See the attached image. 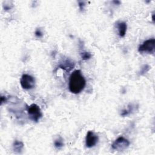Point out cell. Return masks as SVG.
Returning <instances> with one entry per match:
<instances>
[{
	"label": "cell",
	"mask_w": 155,
	"mask_h": 155,
	"mask_svg": "<svg viewBox=\"0 0 155 155\" xmlns=\"http://www.w3.org/2000/svg\"><path fill=\"white\" fill-rule=\"evenodd\" d=\"M155 50V39L150 38L145 41L138 48V51L140 53L153 54Z\"/></svg>",
	"instance_id": "3957f363"
},
{
	"label": "cell",
	"mask_w": 155,
	"mask_h": 155,
	"mask_svg": "<svg viewBox=\"0 0 155 155\" xmlns=\"http://www.w3.org/2000/svg\"><path fill=\"white\" fill-rule=\"evenodd\" d=\"M64 145V140L61 137L59 136L58 137H57L54 141V147L58 149V150H61L63 148Z\"/></svg>",
	"instance_id": "30bf717a"
},
{
	"label": "cell",
	"mask_w": 155,
	"mask_h": 155,
	"mask_svg": "<svg viewBox=\"0 0 155 155\" xmlns=\"http://www.w3.org/2000/svg\"><path fill=\"white\" fill-rule=\"evenodd\" d=\"M149 70H150V66L147 64H145L141 67V69L139 71V74L143 75L145 73H146L147 71H148Z\"/></svg>",
	"instance_id": "4fadbf2b"
},
{
	"label": "cell",
	"mask_w": 155,
	"mask_h": 155,
	"mask_svg": "<svg viewBox=\"0 0 155 155\" xmlns=\"http://www.w3.org/2000/svg\"><path fill=\"white\" fill-rule=\"evenodd\" d=\"M12 146H13V150L15 153H21L24 149V145L22 142L18 140H15L13 142Z\"/></svg>",
	"instance_id": "9c48e42d"
},
{
	"label": "cell",
	"mask_w": 155,
	"mask_h": 155,
	"mask_svg": "<svg viewBox=\"0 0 155 155\" xmlns=\"http://www.w3.org/2000/svg\"><path fill=\"white\" fill-rule=\"evenodd\" d=\"M99 141L98 136L92 131H88L85 137V145L90 148L96 145Z\"/></svg>",
	"instance_id": "8992f818"
},
{
	"label": "cell",
	"mask_w": 155,
	"mask_h": 155,
	"mask_svg": "<svg viewBox=\"0 0 155 155\" xmlns=\"http://www.w3.org/2000/svg\"><path fill=\"white\" fill-rule=\"evenodd\" d=\"M130 144V141L127 139L124 136H119L111 144V147L116 151H121L126 150Z\"/></svg>",
	"instance_id": "277c9868"
},
{
	"label": "cell",
	"mask_w": 155,
	"mask_h": 155,
	"mask_svg": "<svg viewBox=\"0 0 155 155\" xmlns=\"http://www.w3.org/2000/svg\"><path fill=\"white\" fill-rule=\"evenodd\" d=\"M113 2L114 3L115 5H119L120 4V2L119 1H113Z\"/></svg>",
	"instance_id": "e0dca14e"
},
{
	"label": "cell",
	"mask_w": 155,
	"mask_h": 155,
	"mask_svg": "<svg viewBox=\"0 0 155 155\" xmlns=\"http://www.w3.org/2000/svg\"><path fill=\"white\" fill-rule=\"evenodd\" d=\"M27 111L28 118L33 122H38L42 117V113L40 107L35 104H32L28 106L27 108Z\"/></svg>",
	"instance_id": "7a4b0ae2"
},
{
	"label": "cell",
	"mask_w": 155,
	"mask_h": 155,
	"mask_svg": "<svg viewBox=\"0 0 155 155\" xmlns=\"http://www.w3.org/2000/svg\"><path fill=\"white\" fill-rule=\"evenodd\" d=\"M7 101V98L5 96H1V104L2 105L4 103H5Z\"/></svg>",
	"instance_id": "2e32d148"
},
{
	"label": "cell",
	"mask_w": 155,
	"mask_h": 155,
	"mask_svg": "<svg viewBox=\"0 0 155 155\" xmlns=\"http://www.w3.org/2000/svg\"><path fill=\"white\" fill-rule=\"evenodd\" d=\"M78 5L81 11H83L84 10L85 6V2L83 1H78Z\"/></svg>",
	"instance_id": "9a60e30c"
},
{
	"label": "cell",
	"mask_w": 155,
	"mask_h": 155,
	"mask_svg": "<svg viewBox=\"0 0 155 155\" xmlns=\"http://www.w3.org/2000/svg\"><path fill=\"white\" fill-rule=\"evenodd\" d=\"M86 85V81L80 70H74L69 78L68 88L71 93L78 94L81 93Z\"/></svg>",
	"instance_id": "6da1fadb"
},
{
	"label": "cell",
	"mask_w": 155,
	"mask_h": 155,
	"mask_svg": "<svg viewBox=\"0 0 155 155\" xmlns=\"http://www.w3.org/2000/svg\"><path fill=\"white\" fill-rule=\"evenodd\" d=\"M133 111V106L132 104H130L128 105L127 109H124L122 110V112L120 113V115L122 116H126L129 115L132 111Z\"/></svg>",
	"instance_id": "8fae6325"
},
{
	"label": "cell",
	"mask_w": 155,
	"mask_h": 155,
	"mask_svg": "<svg viewBox=\"0 0 155 155\" xmlns=\"http://www.w3.org/2000/svg\"><path fill=\"white\" fill-rule=\"evenodd\" d=\"M35 35L36 37H37L38 38H41L43 36V33L40 28H38L36 29V30L35 31Z\"/></svg>",
	"instance_id": "5bb4252c"
},
{
	"label": "cell",
	"mask_w": 155,
	"mask_h": 155,
	"mask_svg": "<svg viewBox=\"0 0 155 155\" xmlns=\"http://www.w3.org/2000/svg\"><path fill=\"white\" fill-rule=\"evenodd\" d=\"M116 28L118 31L119 36L121 38L124 37L127 29V24L125 22H118L116 24Z\"/></svg>",
	"instance_id": "ba28073f"
},
{
	"label": "cell",
	"mask_w": 155,
	"mask_h": 155,
	"mask_svg": "<svg viewBox=\"0 0 155 155\" xmlns=\"http://www.w3.org/2000/svg\"><path fill=\"white\" fill-rule=\"evenodd\" d=\"M20 84L23 89L30 90L35 86V79L30 74H23L20 79Z\"/></svg>",
	"instance_id": "5b68a950"
},
{
	"label": "cell",
	"mask_w": 155,
	"mask_h": 155,
	"mask_svg": "<svg viewBox=\"0 0 155 155\" xmlns=\"http://www.w3.org/2000/svg\"><path fill=\"white\" fill-rule=\"evenodd\" d=\"M59 67L67 72H69L74 67V63L70 59L67 58L65 59H62L60 61Z\"/></svg>",
	"instance_id": "52a82bcc"
},
{
	"label": "cell",
	"mask_w": 155,
	"mask_h": 155,
	"mask_svg": "<svg viewBox=\"0 0 155 155\" xmlns=\"http://www.w3.org/2000/svg\"><path fill=\"white\" fill-rule=\"evenodd\" d=\"M81 58L82 60L87 61V60L90 59L91 58L92 54H91L90 52L83 51V52L81 53Z\"/></svg>",
	"instance_id": "7c38bea8"
}]
</instances>
